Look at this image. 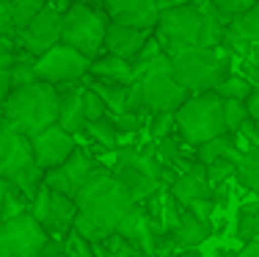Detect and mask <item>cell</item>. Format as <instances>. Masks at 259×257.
Segmentation results:
<instances>
[{"instance_id": "obj_1", "label": "cell", "mask_w": 259, "mask_h": 257, "mask_svg": "<svg viewBox=\"0 0 259 257\" xmlns=\"http://www.w3.org/2000/svg\"><path fill=\"white\" fill-rule=\"evenodd\" d=\"M75 202L77 210L105 232H113L124 218V213L135 205L127 186L116 177V171L110 166H102V163L85 177V182L75 194Z\"/></svg>"}, {"instance_id": "obj_2", "label": "cell", "mask_w": 259, "mask_h": 257, "mask_svg": "<svg viewBox=\"0 0 259 257\" xmlns=\"http://www.w3.org/2000/svg\"><path fill=\"white\" fill-rule=\"evenodd\" d=\"M58 102H61L58 86L47 81H33L9 91V97L0 102V116L14 130L33 136V133L58 122Z\"/></svg>"}, {"instance_id": "obj_3", "label": "cell", "mask_w": 259, "mask_h": 257, "mask_svg": "<svg viewBox=\"0 0 259 257\" xmlns=\"http://www.w3.org/2000/svg\"><path fill=\"white\" fill-rule=\"evenodd\" d=\"M168 56L174 61V78L190 94L212 91L234 69V53L226 45H185L168 50Z\"/></svg>"}, {"instance_id": "obj_4", "label": "cell", "mask_w": 259, "mask_h": 257, "mask_svg": "<svg viewBox=\"0 0 259 257\" xmlns=\"http://www.w3.org/2000/svg\"><path fill=\"white\" fill-rule=\"evenodd\" d=\"M133 69L144 97V111H177L190 97V91L174 78V61L168 53H160L149 61H133Z\"/></svg>"}, {"instance_id": "obj_5", "label": "cell", "mask_w": 259, "mask_h": 257, "mask_svg": "<svg viewBox=\"0 0 259 257\" xmlns=\"http://www.w3.org/2000/svg\"><path fill=\"white\" fill-rule=\"evenodd\" d=\"M174 114H177V130L185 138V144L190 146L229 130L224 119V97L215 89L190 94Z\"/></svg>"}, {"instance_id": "obj_6", "label": "cell", "mask_w": 259, "mask_h": 257, "mask_svg": "<svg viewBox=\"0 0 259 257\" xmlns=\"http://www.w3.org/2000/svg\"><path fill=\"white\" fill-rule=\"evenodd\" d=\"M108 14L100 9V3H83L72 0L64 9V28H61V42L80 50L83 56L97 58L105 47V28H108Z\"/></svg>"}, {"instance_id": "obj_7", "label": "cell", "mask_w": 259, "mask_h": 257, "mask_svg": "<svg viewBox=\"0 0 259 257\" xmlns=\"http://www.w3.org/2000/svg\"><path fill=\"white\" fill-rule=\"evenodd\" d=\"M201 28H204V11L199 3H177L160 11L155 36L168 53L174 47L201 45Z\"/></svg>"}, {"instance_id": "obj_8", "label": "cell", "mask_w": 259, "mask_h": 257, "mask_svg": "<svg viewBox=\"0 0 259 257\" xmlns=\"http://www.w3.org/2000/svg\"><path fill=\"white\" fill-rule=\"evenodd\" d=\"M50 243V232L25 210L20 216L0 218V257H41Z\"/></svg>"}, {"instance_id": "obj_9", "label": "cell", "mask_w": 259, "mask_h": 257, "mask_svg": "<svg viewBox=\"0 0 259 257\" xmlns=\"http://www.w3.org/2000/svg\"><path fill=\"white\" fill-rule=\"evenodd\" d=\"M89 64L91 58L83 56L75 47L64 45H53L50 50H45L41 56L33 58V69L39 81H47L53 86H72V83H83V78L89 75Z\"/></svg>"}, {"instance_id": "obj_10", "label": "cell", "mask_w": 259, "mask_h": 257, "mask_svg": "<svg viewBox=\"0 0 259 257\" xmlns=\"http://www.w3.org/2000/svg\"><path fill=\"white\" fill-rule=\"evenodd\" d=\"M168 191L188 207L190 213H196L204 222H212L215 213V188L207 180V166L201 161H196L190 169L177 171V177L168 182Z\"/></svg>"}, {"instance_id": "obj_11", "label": "cell", "mask_w": 259, "mask_h": 257, "mask_svg": "<svg viewBox=\"0 0 259 257\" xmlns=\"http://www.w3.org/2000/svg\"><path fill=\"white\" fill-rule=\"evenodd\" d=\"M0 177L17 186L28 199H33V194L39 191L41 177H45V169L36 163L33 146H30V136L20 133L17 141L11 144V150L0 158Z\"/></svg>"}, {"instance_id": "obj_12", "label": "cell", "mask_w": 259, "mask_h": 257, "mask_svg": "<svg viewBox=\"0 0 259 257\" xmlns=\"http://www.w3.org/2000/svg\"><path fill=\"white\" fill-rule=\"evenodd\" d=\"M61 28H64V9H58L55 3H47L25 28L14 30L11 39L17 45V53H28L36 58L61 42Z\"/></svg>"}, {"instance_id": "obj_13", "label": "cell", "mask_w": 259, "mask_h": 257, "mask_svg": "<svg viewBox=\"0 0 259 257\" xmlns=\"http://www.w3.org/2000/svg\"><path fill=\"white\" fill-rule=\"evenodd\" d=\"M97 166H100V158H97L94 152H89L85 146L77 144L75 152H72L64 163H58V166L45 171L41 182H45L47 188H53V191H61V194H66V197H75V194L80 191V186L85 182V177H89Z\"/></svg>"}, {"instance_id": "obj_14", "label": "cell", "mask_w": 259, "mask_h": 257, "mask_svg": "<svg viewBox=\"0 0 259 257\" xmlns=\"http://www.w3.org/2000/svg\"><path fill=\"white\" fill-rule=\"evenodd\" d=\"M116 232L124 235L130 243H135V246H138L146 257H155L157 238L165 232V227H163L160 218H155L149 210H146L144 202H135V205L124 213V218L119 222Z\"/></svg>"}, {"instance_id": "obj_15", "label": "cell", "mask_w": 259, "mask_h": 257, "mask_svg": "<svg viewBox=\"0 0 259 257\" xmlns=\"http://www.w3.org/2000/svg\"><path fill=\"white\" fill-rule=\"evenodd\" d=\"M30 146H33V155H36V163H39L41 169H53L58 166V163H64L66 158L75 152L77 146V136H72V133H66L64 127L55 122V125L45 127V130L33 133L30 136Z\"/></svg>"}, {"instance_id": "obj_16", "label": "cell", "mask_w": 259, "mask_h": 257, "mask_svg": "<svg viewBox=\"0 0 259 257\" xmlns=\"http://www.w3.org/2000/svg\"><path fill=\"white\" fill-rule=\"evenodd\" d=\"M97 3L108 14V20L135 28H155L160 17L157 0H97Z\"/></svg>"}, {"instance_id": "obj_17", "label": "cell", "mask_w": 259, "mask_h": 257, "mask_svg": "<svg viewBox=\"0 0 259 257\" xmlns=\"http://www.w3.org/2000/svg\"><path fill=\"white\" fill-rule=\"evenodd\" d=\"M155 33V28H135V25H124V22H108L105 28V53H113L119 58L133 61L138 56V50L144 47V42Z\"/></svg>"}, {"instance_id": "obj_18", "label": "cell", "mask_w": 259, "mask_h": 257, "mask_svg": "<svg viewBox=\"0 0 259 257\" xmlns=\"http://www.w3.org/2000/svg\"><path fill=\"white\" fill-rule=\"evenodd\" d=\"M224 45L234 53V58L243 56L251 45H259V0L229 20L224 33Z\"/></svg>"}, {"instance_id": "obj_19", "label": "cell", "mask_w": 259, "mask_h": 257, "mask_svg": "<svg viewBox=\"0 0 259 257\" xmlns=\"http://www.w3.org/2000/svg\"><path fill=\"white\" fill-rule=\"evenodd\" d=\"M83 89L85 83H72V86H61V102H58V125L72 136H83L85 133V105H83Z\"/></svg>"}, {"instance_id": "obj_20", "label": "cell", "mask_w": 259, "mask_h": 257, "mask_svg": "<svg viewBox=\"0 0 259 257\" xmlns=\"http://www.w3.org/2000/svg\"><path fill=\"white\" fill-rule=\"evenodd\" d=\"M168 232L180 241L182 249H196L199 243H204L209 235H212V222H204V218H199L196 213H190L185 205H180V213H177V218L171 222Z\"/></svg>"}, {"instance_id": "obj_21", "label": "cell", "mask_w": 259, "mask_h": 257, "mask_svg": "<svg viewBox=\"0 0 259 257\" xmlns=\"http://www.w3.org/2000/svg\"><path fill=\"white\" fill-rule=\"evenodd\" d=\"M89 78H97V81H110V83H135V69H133V61L119 58L113 53H100L97 58H91L89 64Z\"/></svg>"}, {"instance_id": "obj_22", "label": "cell", "mask_w": 259, "mask_h": 257, "mask_svg": "<svg viewBox=\"0 0 259 257\" xmlns=\"http://www.w3.org/2000/svg\"><path fill=\"white\" fill-rule=\"evenodd\" d=\"M237 144H240V161L237 169H234V182H240L243 188H248L259 197V136L237 138Z\"/></svg>"}, {"instance_id": "obj_23", "label": "cell", "mask_w": 259, "mask_h": 257, "mask_svg": "<svg viewBox=\"0 0 259 257\" xmlns=\"http://www.w3.org/2000/svg\"><path fill=\"white\" fill-rule=\"evenodd\" d=\"M75 216H77V202H75V197H66V194L53 191V188H50V224H47L50 238L64 241L66 232L72 230Z\"/></svg>"}, {"instance_id": "obj_24", "label": "cell", "mask_w": 259, "mask_h": 257, "mask_svg": "<svg viewBox=\"0 0 259 257\" xmlns=\"http://www.w3.org/2000/svg\"><path fill=\"white\" fill-rule=\"evenodd\" d=\"M193 155H196V161H201L204 166L212 163V161H234L237 163L240 161L237 136L226 130V133H221V136H215V138H207V141L193 146Z\"/></svg>"}, {"instance_id": "obj_25", "label": "cell", "mask_w": 259, "mask_h": 257, "mask_svg": "<svg viewBox=\"0 0 259 257\" xmlns=\"http://www.w3.org/2000/svg\"><path fill=\"white\" fill-rule=\"evenodd\" d=\"M110 169H113L116 177H119V180L127 186V191H130V197H133V202H146L152 194L160 191V188L165 186L163 180H157V177L144 174V171H138V169H130V166H124V163H113Z\"/></svg>"}, {"instance_id": "obj_26", "label": "cell", "mask_w": 259, "mask_h": 257, "mask_svg": "<svg viewBox=\"0 0 259 257\" xmlns=\"http://www.w3.org/2000/svg\"><path fill=\"white\" fill-rule=\"evenodd\" d=\"M85 136H89L97 146H102L105 152H116L121 144H127L130 138H133V136H124V133L116 127V122L110 119V114L89 122V125H85Z\"/></svg>"}, {"instance_id": "obj_27", "label": "cell", "mask_w": 259, "mask_h": 257, "mask_svg": "<svg viewBox=\"0 0 259 257\" xmlns=\"http://www.w3.org/2000/svg\"><path fill=\"white\" fill-rule=\"evenodd\" d=\"M94 246V254L97 257H133L135 252H141L135 243H130L124 235H119V232H108V235L102 238V241L91 243Z\"/></svg>"}, {"instance_id": "obj_28", "label": "cell", "mask_w": 259, "mask_h": 257, "mask_svg": "<svg viewBox=\"0 0 259 257\" xmlns=\"http://www.w3.org/2000/svg\"><path fill=\"white\" fill-rule=\"evenodd\" d=\"M234 235L240 241H254V238H259V202H243L240 205Z\"/></svg>"}, {"instance_id": "obj_29", "label": "cell", "mask_w": 259, "mask_h": 257, "mask_svg": "<svg viewBox=\"0 0 259 257\" xmlns=\"http://www.w3.org/2000/svg\"><path fill=\"white\" fill-rule=\"evenodd\" d=\"M14 61H17V45L11 36H3L0 39V102L11 91V69H14Z\"/></svg>"}, {"instance_id": "obj_30", "label": "cell", "mask_w": 259, "mask_h": 257, "mask_svg": "<svg viewBox=\"0 0 259 257\" xmlns=\"http://www.w3.org/2000/svg\"><path fill=\"white\" fill-rule=\"evenodd\" d=\"M254 81H248L245 75H240V72L232 69V75H226L224 81L215 86V91H218L224 100H245V97L254 91Z\"/></svg>"}, {"instance_id": "obj_31", "label": "cell", "mask_w": 259, "mask_h": 257, "mask_svg": "<svg viewBox=\"0 0 259 257\" xmlns=\"http://www.w3.org/2000/svg\"><path fill=\"white\" fill-rule=\"evenodd\" d=\"M152 144H155V155H157V161L163 163L165 169L174 166V161L182 155V150H185V146H190V144H185V138L180 136V130L168 133L165 138H160V141H152Z\"/></svg>"}, {"instance_id": "obj_32", "label": "cell", "mask_w": 259, "mask_h": 257, "mask_svg": "<svg viewBox=\"0 0 259 257\" xmlns=\"http://www.w3.org/2000/svg\"><path fill=\"white\" fill-rule=\"evenodd\" d=\"M177 130V114L174 111H160V114H152L149 116V141H160L165 138L168 133Z\"/></svg>"}, {"instance_id": "obj_33", "label": "cell", "mask_w": 259, "mask_h": 257, "mask_svg": "<svg viewBox=\"0 0 259 257\" xmlns=\"http://www.w3.org/2000/svg\"><path fill=\"white\" fill-rule=\"evenodd\" d=\"M33 81H39V78H36V69H33V56H28V53H17L14 69H11V89H17V86H28Z\"/></svg>"}, {"instance_id": "obj_34", "label": "cell", "mask_w": 259, "mask_h": 257, "mask_svg": "<svg viewBox=\"0 0 259 257\" xmlns=\"http://www.w3.org/2000/svg\"><path fill=\"white\" fill-rule=\"evenodd\" d=\"M47 6V0H14L11 3V11H14V28H25L36 14Z\"/></svg>"}, {"instance_id": "obj_35", "label": "cell", "mask_w": 259, "mask_h": 257, "mask_svg": "<svg viewBox=\"0 0 259 257\" xmlns=\"http://www.w3.org/2000/svg\"><path fill=\"white\" fill-rule=\"evenodd\" d=\"M28 207H30V199H28L17 186H11V188H9V194H6V199H3V207H0V218L20 216V213H25V210H28Z\"/></svg>"}, {"instance_id": "obj_36", "label": "cell", "mask_w": 259, "mask_h": 257, "mask_svg": "<svg viewBox=\"0 0 259 257\" xmlns=\"http://www.w3.org/2000/svg\"><path fill=\"white\" fill-rule=\"evenodd\" d=\"M224 119L229 133H237L240 125L248 119V108H245V100H224Z\"/></svg>"}, {"instance_id": "obj_37", "label": "cell", "mask_w": 259, "mask_h": 257, "mask_svg": "<svg viewBox=\"0 0 259 257\" xmlns=\"http://www.w3.org/2000/svg\"><path fill=\"white\" fill-rule=\"evenodd\" d=\"M234 169H237V163L234 161H212V163H207V180H209V186H221V182H226V180H234Z\"/></svg>"}, {"instance_id": "obj_38", "label": "cell", "mask_w": 259, "mask_h": 257, "mask_svg": "<svg viewBox=\"0 0 259 257\" xmlns=\"http://www.w3.org/2000/svg\"><path fill=\"white\" fill-rule=\"evenodd\" d=\"M72 230H75L80 238H85V241H89V243H97V241H102V238L108 235V232H105V230H100V227H97L94 222H91V218H85V216H83V213H80V210H77L75 222H72Z\"/></svg>"}, {"instance_id": "obj_39", "label": "cell", "mask_w": 259, "mask_h": 257, "mask_svg": "<svg viewBox=\"0 0 259 257\" xmlns=\"http://www.w3.org/2000/svg\"><path fill=\"white\" fill-rule=\"evenodd\" d=\"M64 252L69 254V257H97V254H94V246H91L85 238H80L75 230L66 232V238H64Z\"/></svg>"}, {"instance_id": "obj_40", "label": "cell", "mask_w": 259, "mask_h": 257, "mask_svg": "<svg viewBox=\"0 0 259 257\" xmlns=\"http://www.w3.org/2000/svg\"><path fill=\"white\" fill-rule=\"evenodd\" d=\"M83 105H85V119L89 122H94V119H100V116L108 114V105H105L102 97L97 94L89 83H85V89H83Z\"/></svg>"}, {"instance_id": "obj_41", "label": "cell", "mask_w": 259, "mask_h": 257, "mask_svg": "<svg viewBox=\"0 0 259 257\" xmlns=\"http://www.w3.org/2000/svg\"><path fill=\"white\" fill-rule=\"evenodd\" d=\"M14 11H11V0H0V39L14 33Z\"/></svg>"}, {"instance_id": "obj_42", "label": "cell", "mask_w": 259, "mask_h": 257, "mask_svg": "<svg viewBox=\"0 0 259 257\" xmlns=\"http://www.w3.org/2000/svg\"><path fill=\"white\" fill-rule=\"evenodd\" d=\"M256 0H212V6L218 11H224L226 17H234V14H240V11H245L248 6H254Z\"/></svg>"}, {"instance_id": "obj_43", "label": "cell", "mask_w": 259, "mask_h": 257, "mask_svg": "<svg viewBox=\"0 0 259 257\" xmlns=\"http://www.w3.org/2000/svg\"><path fill=\"white\" fill-rule=\"evenodd\" d=\"M218 257H259V238L245 241V246L240 252H218Z\"/></svg>"}, {"instance_id": "obj_44", "label": "cell", "mask_w": 259, "mask_h": 257, "mask_svg": "<svg viewBox=\"0 0 259 257\" xmlns=\"http://www.w3.org/2000/svg\"><path fill=\"white\" fill-rule=\"evenodd\" d=\"M245 108H248V116H251V119H259V83L254 86V91L245 97Z\"/></svg>"}, {"instance_id": "obj_45", "label": "cell", "mask_w": 259, "mask_h": 257, "mask_svg": "<svg viewBox=\"0 0 259 257\" xmlns=\"http://www.w3.org/2000/svg\"><path fill=\"white\" fill-rule=\"evenodd\" d=\"M41 257H69L64 252V241H58V238H50V243H47L45 254Z\"/></svg>"}, {"instance_id": "obj_46", "label": "cell", "mask_w": 259, "mask_h": 257, "mask_svg": "<svg viewBox=\"0 0 259 257\" xmlns=\"http://www.w3.org/2000/svg\"><path fill=\"white\" fill-rule=\"evenodd\" d=\"M9 188H11V182L6 180V177H0V207H3V199H6V194H9Z\"/></svg>"}, {"instance_id": "obj_47", "label": "cell", "mask_w": 259, "mask_h": 257, "mask_svg": "<svg viewBox=\"0 0 259 257\" xmlns=\"http://www.w3.org/2000/svg\"><path fill=\"white\" fill-rule=\"evenodd\" d=\"M174 257H204V254L196 252V249H182V252H177Z\"/></svg>"}, {"instance_id": "obj_48", "label": "cell", "mask_w": 259, "mask_h": 257, "mask_svg": "<svg viewBox=\"0 0 259 257\" xmlns=\"http://www.w3.org/2000/svg\"><path fill=\"white\" fill-rule=\"evenodd\" d=\"M47 3H55V6H58V9H66V6L72 3V0H47Z\"/></svg>"}, {"instance_id": "obj_49", "label": "cell", "mask_w": 259, "mask_h": 257, "mask_svg": "<svg viewBox=\"0 0 259 257\" xmlns=\"http://www.w3.org/2000/svg\"><path fill=\"white\" fill-rule=\"evenodd\" d=\"M133 257H146V254H144V252H135V254H133Z\"/></svg>"}, {"instance_id": "obj_50", "label": "cell", "mask_w": 259, "mask_h": 257, "mask_svg": "<svg viewBox=\"0 0 259 257\" xmlns=\"http://www.w3.org/2000/svg\"><path fill=\"white\" fill-rule=\"evenodd\" d=\"M83 3H97V0H83Z\"/></svg>"}]
</instances>
